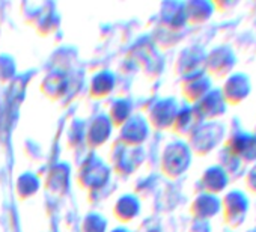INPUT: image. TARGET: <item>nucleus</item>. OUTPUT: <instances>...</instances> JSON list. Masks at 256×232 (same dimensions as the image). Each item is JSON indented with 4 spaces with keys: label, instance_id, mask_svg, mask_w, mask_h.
I'll use <instances>...</instances> for the list:
<instances>
[{
    "label": "nucleus",
    "instance_id": "obj_1",
    "mask_svg": "<svg viewBox=\"0 0 256 232\" xmlns=\"http://www.w3.org/2000/svg\"><path fill=\"white\" fill-rule=\"evenodd\" d=\"M228 134V128L220 121H204L188 136V146L193 154L208 156L222 148Z\"/></svg>",
    "mask_w": 256,
    "mask_h": 232
},
{
    "label": "nucleus",
    "instance_id": "obj_2",
    "mask_svg": "<svg viewBox=\"0 0 256 232\" xmlns=\"http://www.w3.org/2000/svg\"><path fill=\"white\" fill-rule=\"evenodd\" d=\"M222 198V216L223 222L230 228L236 229L242 226L250 212V196L242 188H230L223 193Z\"/></svg>",
    "mask_w": 256,
    "mask_h": 232
},
{
    "label": "nucleus",
    "instance_id": "obj_3",
    "mask_svg": "<svg viewBox=\"0 0 256 232\" xmlns=\"http://www.w3.org/2000/svg\"><path fill=\"white\" fill-rule=\"evenodd\" d=\"M223 146L238 157L246 166L256 163V136L252 130H246L241 124H234L226 134Z\"/></svg>",
    "mask_w": 256,
    "mask_h": 232
},
{
    "label": "nucleus",
    "instance_id": "obj_4",
    "mask_svg": "<svg viewBox=\"0 0 256 232\" xmlns=\"http://www.w3.org/2000/svg\"><path fill=\"white\" fill-rule=\"evenodd\" d=\"M193 160V151L187 142H170L162 156V169L170 178H178L187 172Z\"/></svg>",
    "mask_w": 256,
    "mask_h": 232
},
{
    "label": "nucleus",
    "instance_id": "obj_5",
    "mask_svg": "<svg viewBox=\"0 0 256 232\" xmlns=\"http://www.w3.org/2000/svg\"><path fill=\"white\" fill-rule=\"evenodd\" d=\"M238 64V54L235 48L229 44H218L212 47L205 54L204 70L211 77L224 78L230 72L235 71V66Z\"/></svg>",
    "mask_w": 256,
    "mask_h": 232
},
{
    "label": "nucleus",
    "instance_id": "obj_6",
    "mask_svg": "<svg viewBox=\"0 0 256 232\" xmlns=\"http://www.w3.org/2000/svg\"><path fill=\"white\" fill-rule=\"evenodd\" d=\"M220 90L229 106H238L252 95V77L244 71H234L223 78Z\"/></svg>",
    "mask_w": 256,
    "mask_h": 232
},
{
    "label": "nucleus",
    "instance_id": "obj_7",
    "mask_svg": "<svg viewBox=\"0 0 256 232\" xmlns=\"http://www.w3.org/2000/svg\"><path fill=\"white\" fill-rule=\"evenodd\" d=\"M212 88V77L205 70H199L188 76H184L181 83L182 95L190 104L199 102Z\"/></svg>",
    "mask_w": 256,
    "mask_h": 232
},
{
    "label": "nucleus",
    "instance_id": "obj_8",
    "mask_svg": "<svg viewBox=\"0 0 256 232\" xmlns=\"http://www.w3.org/2000/svg\"><path fill=\"white\" fill-rule=\"evenodd\" d=\"M202 121H218L228 113L229 104L222 95L220 88H212L199 102L193 104Z\"/></svg>",
    "mask_w": 256,
    "mask_h": 232
},
{
    "label": "nucleus",
    "instance_id": "obj_9",
    "mask_svg": "<svg viewBox=\"0 0 256 232\" xmlns=\"http://www.w3.org/2000/svg\"><path fill=\"white\" fill-rule=\"evenodd\" d=\"M230 181L232 180H230L229 174L218 163H216V164L208 166L202 172V175L199 178V186H200V192L220 196L222 193L229 190Z\"/></svg>",
    "mask_w": 256,
    "mask_h": 232
},
{
    "label": "nucleus",
    "instance_id": "obj_10",
    "mask_svg": "<svg viewBox=\"0 0 256 232\" xmlns=\"http://www.w3.org/2000/svg\"><path fill=\"white\" fill-rule=\"evenodd\" d=\"M190 212L194 220L210 222L222 212V198L217 194L199 192L190 205Z\"/></svg>",
    "mask_w": 256,
    "mask_h": 232
},
{
    "label": "nucleus",
    "instance_id": "obj_11",
    "mask_svg": "<svg viewBox=\"0 0 256 232\" xmlns=\"http://www.w3.org/2000/svg\"><path fill=\"white\" fill-rule=\"evenodd\" d=\"M178 110H180V106L175 98L160 100L150 113L151 122L158 128H172Z\"/></svg>",
    "mask_w": 256,
    "mask_h": 232
},
{
    "label": "nucleus",
    "instance_id": "obj_12",
    "mask_svg": "<svg viewBox=\"0 0 256 232\" xmlns=\"http://www.w3.org/2000/svg\"><path fill=\"white\" fill-rule=\"evenodd\" d=\"M200 122H204V121L198 114L193 104H184L182 107H180V110L176 113V118L174 121L172 128L176 134L188 138L198 128V126Z\"/></svg>",
    "mask_w": 256,
    "mask_h": 232
},
{
    "label": "nucleus",
    "instance_id": "obj_13",
    "mask_svg": "<svg viewBox=\"0 0 256 232\" xmlns=\"http://www.w3.org/2000/svg\"><path fill=\"white\" fill-rule=\"evenodd\" d=\"M217 5L208 0H192V2L186 4V16L187 23L192 24H204L210 22L216 12Z\"/></svg>",
    "mask_w": 256,
    "mask_h": 232
},
{
    "label": "nucleus",
    "instance_id": "obj_14",
    "mask_svg": "<svg viewBox=\"0 0 256 232\" xmlns=\"http://www.w3.org/2000/svg\"><path fill=\"white\" fill-rule=\"evenodd\" d=\"M218 164L229 174L230 180L240 178V176L242 178V175L246 172V168H247L238 157L230 154L224 146H222V150L218 152Z\"/></svg>",
    "mask_w": 256,
    "mask_h": 232
},
{
    "label": "nucleus",
    "instance_id": "obj_15",
    "mask_svg": "<svg viewBox=\"0 0 256 232\" xmlns=\"http://www.w3.org/2000/svg\"><path fill=\"white\" fill-rule=\"evenodd\" d=\"M166 8H169L168 12H164L166 26L170 29H181L187 24V16H186V4H168Z\"/></svg>",
    "mask_w": 256,
    "mask_h": 232
},
{
    "label": "nucleus",
    "instance_id": "obj_16",
    "mask_svg": "<svg viewBox=\"0 0 256 232\" xmlns=\"http://www.w3.org/2000/svg\"><path fill=\"white\" fill-rule=\"evenodd\" d=\"M108 133H110V121H107V118H104V116H100L98 120H95V122L92 124L88 133V142L92 146H96L107 139Z\"/></svg>",
    "mask_w": 256,
    "mask_h": 232
},
{
    "label": "nucleus",
    "instance_id": "obj_17",
    "mask_svg": "<svg viewBox=\"0 0 256 232\" xmlns=\"http://www.w3.org/2000/svg\"><path fill=\"white\" fill-rule=\"evenodd\" d=\"M114 212L120 220H130L139 212V202L134 196H124L116 202Z\"/></svg>",
    "mask_w": 256,
    "mask_h": 232
},
{
    "label": "nucleus",
    "instance_id": "obj_18",
    "mask_svg": "<svg viewBox=\"0 0 256 232\" xmlns=\"http://www.w3.org/2000/svg\"><path fill=\"white\" fill-rule=\"evenodd\" d=\"M138 132L140 133H148V127H146V122L142 120V118H136L133 120L132 122H128L125 126V132H124V142L125 144H139L145 139V136L139 134Z\"/></svg>",
    "mask_w": 256,
    "mask_h": 232
},
{
    "label": "nucleus",
    "instance_id": "obj_19",
    "mask_svg": "<svg viewBox=\"0 0 256 232\" xmlns=\"http://www.w3.org/2000/svg\"><path fill=\"white\" fill-rule=\"evenodd\" d=\"M113 88V77L110 74H100L92 82V92L96 96L108 94Z\"/></svg>",
    "mask_w": 256,
    "mask_h": 232
},
{
    "label": "nucleus",
    "instance_id": "obj_20",
    "mask_svg": "<svg viewBox=\"0 0 256 232\" xmlns=\"http://www.w3.org/2000/svg\"><path fill=\"white\" fill-rule=\"evenodd\" d=\"M36 187H38V181L30 174L23 175L18 180V186H17V188H18V192H20L22 196H30V194H34V192L36 190Z\"/></svg>",
    "mask_w": 256,
    "mask_h": 232
},
{
    "label": "nucleus",
    "instance_id": "obj_21",
    "mask_svg": "<svg viewBox=\"0 0 256 232\" xmlns=\"http://www.w3.org/2000/svg\"><path fill=\"white\" fill-rule=\"evenodd\" d=\"M106 220L98 214H89L83 222V232H104Z\"/></svg>",
    "mask_w": 256,
    "mask_h": 232
},
{
    "label": "nucleus",
    "instance_id": "obj_22",
    "mask_svg": "<svg viewBox=\"0 0 256 232\" xmlns=\"http://www.w3.org/2000/svg\"><path fill=\"white\" fill-rule=\"evenodd\" d=\"M242 181H244L246 192L256 196V163H252L246 168V172L242 175Z\"/></svg>",
    "mask_w": 256,
    "mask_h": 232
},
{
    "label": "nucleus",
    "instance_id": "obj_23",
    "mask_svg": "<svg viewBox=\"0 0 256 232\" xmlns=\"http://www.w3.org/2000/svg\"><path fill=\"white\" fill-rule=\"evenodd\" d=\"M112 232H128V230L124 229V228H118V229H114V230H112Z\"/></svg>",
    "mask_w": 256,
    "mask_h": 232
},
{
    "label": "nucleus",
    "instance_id": "obj_24",
    "mask_svg": "<svg viewBox=\"0 0 256 232\" xmlns=\"http://www.w3.org/2000/svg\"><path fill=\"white\" fill-rule=\"evenodd\" d=\"M246 232H256V226H252V228H248Z\"/></svg>",
    "mask_w": 256,
    "mask_h": 232
},
{
    "label": "nucleus",
    "instance_id": "obj_25",
    "mask_svg": "<svg viewBox=\"0 0 256 232\" xmlns=\"http://www.w3.org/2000/svg\"><path fill=\"white\" fill-rule=\"evenodd\" d=\"M252 133H253V134H254V136H256V126H254V127H253V130H252Z\"/></svg>",
    "mask_w": 256,
    "mask_h": 232
},
{
    "label": "nucleus",
    "instance_id": "obj_26",
    "mask_svg": "<svg viewBox=\"0 0 256 232\" xmlns=\"http://www.w3.org/2000/svg\"><path fill=\"white\" fill-rule=\"evenodd\" d=\"M224 232H236V230H234V229H228V230H224Z\"/></svg>",
    "mask_w": 256,
    "mask_h": 232
}]
</instances>
